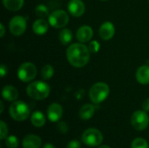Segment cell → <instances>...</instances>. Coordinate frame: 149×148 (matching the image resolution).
Masks as SVG:
<instances>
[{"label": "cell", "mask_w": 149, "mask_h": 148, "mask_svg": "<svg viewBox=\"0 0 149 148\" xmlns=\"http://www.w3.org/2000/svg\"><path fill=\"white\" fill-rule=\"evenodd\" d=\"M90 50L82 43L71 44L66 51V58L70 65L80 68L86 65L90 60Z\"/></svg>", "instance_id": "obj_1"}, {"label": "cell", "mask_w": 149, "mask_h": 148, "mask_svg": "<svg viewBox=\"0 0 149 148\" xmlns=\"http://www.w3.org/2000/svg\"><path fill=\"white\" fill-rule=\"evenodd\" d=\"M51 92L49 85L44 81H34L26 87L27 95L35 100H42L46 99Z\"/></svg>", "instance_id": "obj_2"}, {"label": "cell", "mask_w": 149, "mask_h": 148, "mask_svg": "<svg viewBox=\"0 0 149 148\" xmlns=\"http://www.w3.org/2000/svg\"><path fill=\"white\" fill-rule=\"evenodd\" d=\"M110 88L107 84L104 82H98L92 85L89 90V98L94 104L103 102L109 95Z\"/></svg>", "instance_id": "obj_3"}, {"label": "cell", "mask_w": 149, "mask_h": 148, "mask_svg": "<svg viewBox=\"0 0 149 148\" xmlns=\"http://www.w3.org/2000/svg\"><path fill=\"white\" fill-rule=\"evenodd\" d=\"M10 115L17 121H24L30 115V108L26 103L20 100L14 101L10 106Z\"/></svg>", "instance_id": "obj_4"}, {"label": "cell", "mask_w": 149, "mask_h": 148, "mask_svg": "<svg viewBox=\"0 0 149 148\" xmlns=\"http://www.w3.org/2000/svg\"><path fill=\"white\" fill-rule=\"evenodd\" d=\"M37 75V67L31 62L23 63L17 70V77L23 82H31Z\"/></svg>", "instance_id": "obj_5"}, {"label": "cell", "mask_w": 149, "mask_h": 148, "mask_svg": "<svg viewBox=\"0 0 149 148\" xmlns=\"http://www.w3.org/2000/svg\"><path fill=\"white\" fill-rule=\"evenodd\" d=\"M82 141L88 147H97L103 141V135L96 128H88L82 134Z\"/></svg>", "instance_id": "obj_6"}, {"label": "cell", "mask_w": 149, "mask_h": 148, "mask_svg": "<svg viewBox=\"0 0 149 148\" xmlns=\"http://www.w3.org/2000/svg\"><path fill=\"white\" fill-rule=\"evenodd\" d=\"M69 22V15L62 10H58L49 15V24L56 29L65 27Z\"/></svg>", "instance_id": "obj_7"}, {"label": "cell", "mask_w": 149, "mask_h": 148, "mask_svg": "<svg viewBox=\"0 0 149 148\" xmlns=\"http://www.w3.org/2000/svg\"><path fill=\"white\" fill-rule=\"evenodd\" d=\"M149 124V117L145 111H136L131 117V125L137 131L145 130Z\"/></svg>", "instance_id": "obj_8"}, {"label": "cell", "mask_w": 149, "mask_h": 148, "mask_svg": "<svg viewBox=\"0 0 149 148\" xmlns=\"http://www.w3.org/2000/svg\"><path fill=\"white\" fill-rule=\"evenodd\" d=\"M26 18L22 16L13 17L9 23V29L12 35L21 36L26 30Z\"/></svg>", "instance_id": "obj_9"}, {"label": "cell", "mask_w": 149, "mask_h": 148, "mask_svg": "<svg viewBox=\"0 0 149 148\" xmlns=\"http://www.w3.org/2000/svg\"><path fill=\"white\" fill-rule=\"evenodd\" d=\"M67 10L72 16L79 17L85 13L86 6L82 0H70L67 4Z\"/></svg>", "instance_id": "obj_10"}, {"label": "cell", "mask_w": 149, "mask_h": 148, "mask_svg": "<svg viewBox=\"0 0 149 148\" xmlns=\"http://www.w3.org/2000/svg\"><path fill=\"white\" fill-rule=\"evenodd\" d=\"M63 115V107L58 103H52L47 108V117L52 122H58Z\"/></svg>", "instance_id": "obj_11"}, {"label": "cell", "mask_w": 149, "mask_h": 148, "mask_svg": "<svg viewBox=\"0 0 149 148\" xmlns=\"http://www.w3.org/2000/svg\"><path fill=\"white\" fill-rule=\"evenodd\" d=\"M99 34H100V37L103 40H109V39H111L114 36V34H115L114 25L111 22H109V21H107V22L103 23L100 25V27Z\"/></svg>", "instance_id": "obj_12"}, {"label": "cell", "mask_w": 149, "mask_h": 148, "mask_svg": "<svg viewBox=\"0 0 149 148\" xmlns=\"http://www.w3.org/2000/svg\"><path fill=\"white\" fill-rule=\"evenodd\" d=\"M93 36V31L92 27L88 25L80 26L76 32V38L80 43H86L90 41Z\"/></svg>", "instance_id": "obj_13"}, {"label": "cell", "mask_w": 149, "mask_h": 148, "mask_svg": "<svg viewBox=\"0 0 149 148\" xmlns=\"http://www.w3.org/2000/svg\"><path fill=\"white\" fill-rule=\"evenodd\" d=\"M42 144L41 139L35 134L26 135L22 142L24 148H40Z\"/></svg>", "instance_id": "obj_14"}, {"label": "cell", "mask_w": 149, "mask_h": 148, "mask_svg": "<svg viewBox=\"0 0 149 148\" xmlns=\"http://www.w3.org/2000/svg\"><path fill=\"white\" fill-rule=\"evenodd\" d=\"M3 98L10 102H14L18 98V92L16 87L12 85H5L2 90Z\"/></svg>", "instance_id": "obj_15"}, {"label": "cell", "mask_w": 149, "mask_h": 148, "mask_svg": "<svg viewBox=\"0 0 149 148\" xmlns=\"http://www.w3.org/2000/svg\"><path fill=\"white\" fill-rule=\"evenodd\" d=\"M136 79L141 85L149 84V65H142L136 72Z\"/></svg>", "instance_id": "obj_16"}, {"label": "cell", "mask_w": 149, "mask_h": 148, "mask_svg": "<svg viewBox=\"0 0 149 148\" xmlns=\"http://www.w3.org/2000/svg\"><path fill=\"white\" fill-rule=\"evenodd\" d=\"M49 24L44 18L37 19L32 24V31L37 35H44L48 31Z\"/></svg>", "instance_id": "obj_17"}, {"label": "cell", "mask_w": 149, "mask_h": 148, "mask_svg": "<svg viewBox=\"0 0 149 148\" xmlns=\"http://www.w3.org/2000/svg\"><path fill=\"white\" fill-rule=\"evenodd\" d=\"M95 113V106L92 104H86L81 106L79 112V118L84 120H90Z\"/></svg>", "instance_id": "obj_18"}, {"label": "cell", "mask_w": 149, "mask_h": 148, "mask_svg": "<svg viewBox=\"0 0 149 148\" xmlns=\"http://www.w3.org/2000/svg\"><path fill=\"white\" fill-rule=\"evenodd\" d=\"M4 7L11 11L19 10L24 5V0H3Z\"/></svg>", "instance_id": "obj_19"}, {"label": "cell", "mask_w": 149, "mask_h": 148, "mask_svg": "<svg viewBox=\"0 0 149 148\" xmlns=\"http://www.w3.org/2000/svg\"><path fill=\"white\" fill-rule=\"evenodd\" d=\"M31 121L34 126L41 127L45 124V117L41 112L36 111L32 113V115L31 117Z\"/></svg>", "instance_id": "obj_20"}, {"label": "cell", "mask_w": 149, "mask_h": 148, "mask_svg": "<svg viewBox=\"0 0 149 148\" xmlns=\"http://www.w3.org/2000/svg\"><path fill=\"white\" fill-rule=\"evenodd\" d=\"M72 39V31L67 29V28H64L60 31L59 32V41L61 42L62 44L65 45L68 44Z\"/></svg>", "instance_id": "obj_21"}, {"label": "cell", "mask_w": 149, "mask_h": 148, "mask_svg": "<svg viewBox=\"0 0 149 148\" xmlns=\"http://www.w3.org/2000/svg\"><path fill=\"white\" fill-rule=\"evenodd\" d=\"M54 74V69L51 65H45L41 69V77L44 80H49Z\"/></svg>", "instance_id": "obj_22"}, {"label": "cell", "mask_w": 149, "mask_h": 148, "mask_svg": "<svg viewBox=\"0 0 149 148\" xmlns=\"http://www.w3.org/2000/svg\"><path fill=\"white\" fill-rule=\"evenodd\" d=\"M35 13L40 18H45V17H46L49 15V10L44 4H38L35 8Z\"/></svg>", "instance_id": "obj_23"}, {"label": "cell", "mask_w": 149, "mask_h": 148, "mask_svg": "<svg viewBox=\"0 0 149 148\" xmlns=\"http://www.w3.org/2000/svg\"><path fill=\"white\" fill-rule=\"evenodd\" d=\"M4 140H5V146L8 148H17L18 147L19 141L15 135L8 136L4 139Z\"/></svg>", "instance_id": "obj_24"}, {"label": "cell", "mask_w": 149, "mask_h": 148, "mask_svg": "<svg viewBox=\"0 0 149 148\" xmlns=\"http://www.w3.org/2000/svg\"><path fill=\"white\" fill-rule=\"evenodd\" d=\"M131 148H149L148 143L142 138H137L132 142Z\"/></svg>", "instance_id": "obj_25"}, {"label": "cell", "mask_w": 149, "mask_h": 148, "mask_svg": "<svg viewBox=\"0 0 149 148\" xmlns=\"http://www.w3.org/2000/svg\"><path fill=\"white\" fill-rule=\"evenodd\" d=\"M8 133V127L7 125L1 120L0 121V140H4Z\"/></svg>", "instance_id": "obj_26"}, {"label": "cell", "mask_w": 149, "mask_h": 148, "mask_svg": "<svg viewBox=\"0 0 149 148\" xmlns=\"http://www.w3.org/2000/svg\"><path fill=\"white\" fill-rule=\"evenodd\" d=\"M88 48H89V50H90V51L92 53H96V52H98L100 51V45L98 41L93 40V41H91V43H89Z\"/></svg>", "instance_id": "obj_27"}, {"label": "cell", "mask_w": 149, "mask_h": 148, "mask_svg": "<svg viewBox=\"0 0 149 148\" xmlns=\"http://www.w3.org/2000/svg\"><path fill=\"white\" fill-rule=\"evenodd\" d=\"M58 130L60 132V133H67V131H68V126H67V124L65 122V121H61V122H59L58 124Z\"/></svg>", "instance_id": "obj_28"}, {"label": "cell", "mask_w": 149, "mask_h": 148, "mask_svg": "<svg viewBox=\"0 0 149 148\" xmlns=\"http://www.w3.org/2000/svg\"><path fill=\"white\" fill-rule=\"evenodd\" d=\"M66 148H81V145L78 140H72L67 144Z\"/></svg>", "instance_id": "obj_29"}, {"label": "cell", "mask_w": 149, "mask_h": 148, "mask_svg": "<svg viewBox=\"0 0 149 148\" xmlns=\"http://www.w3.org/2000/svg\"><path fill=\"white\" fill-rule=\"evenodd\" d=\"M7 72H8V68H7V66L5 65H1V67H0V74H1V77L2 78H3L5 75H6V73H7Z\"/></svg>", "instance_id": "obj_30"}, {"label": "cell", "mask_w": 149, "mask_h": 148, "mask_svg": "<svg viewBox=\"0 0 149 148\" xmlns=\"http://www.w3.org/2000/svg\"><path fill=\"white\" fill-rule=\"evenodd\" d=\"M142 108H143V110H144L145 112H149V98L148 99H147L143 102V104H142Z\"/></svg>", "instance_id": "obj_31"}, {"label": "cell", "mask_w": 149, "mask_h": 148, "mask_svg": "<svg viewBox=\"0 0 149 148\" xmlns=\"http://www.w3.org/2000/svg\"><path fill=\"white\" fill-rule=\"evenodd\" d=\"M0 31H1V33H0V37L3 38L4 36V32H5V28H4V25L1 23L0 24Z\"/></svg>", "instance_id": "obj_32"}, {"label": "cell", "mask_w": 149, "mask_h": 148, "mask_svg": "<svg viewBox=\"0 0 149 148\" xmlns=\"http://www.w3.org/2000/svg\"><path fill=\"white\" fill-rule=\"evenodd\" d=\"M43 148H56L52 144H51V143H46V144H45L44 145V147Z\"/></svg>", "instance_id": "obj_33"}, {"label": "cell", "mask_w": 149, "mask_h": 148, "mask_svg": "<svg viewBox=\"0 0 149 148\" xmlns=\"http://www.w3.org/2000/svg\"><path fill=\"white\" fill-rule=\"evenodd\" d=\"M0 106H1V110H0V113H3V102H2V101L0 102Z\"/></svg>", "instance_id": "obj_34"}, {"label": "cell", "mask_w": 149, "mask_h": 148, "mask_svg": "<svg viewBox=\"0 0 149 148\" xmlns=\"http://www.w3.org/2000/svg\"><path fill=\"white\" fill-rule=\"evenodd\" d=\"M99 148H111L110 147H108V146H106V145H104V146H100Z\"/></svg>", "instance_id": "obj_35"}, {"label": "cell", "mask_w": 149, "mask_h": 148, "mask_svg": "<svg viewBox=\"0 0 149 148\" xmlns=\"http://www.w3.org/2000/svg\"><path fill=\"white\" fill-rule=\"evenodd\" d=\"M101 1H107V0H101Z\"/></svg>", "instance_id": "obj_36"}]
</instances>
